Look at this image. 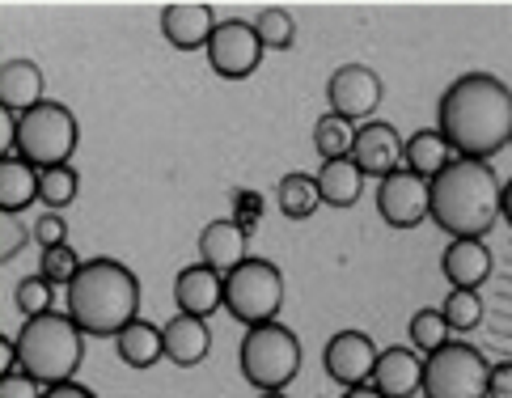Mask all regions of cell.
<instances>
[{
	"instance_id": "1",
	"label": "cell",
	"mask_w": 512,
	"mask_h": 398,
	"mask_svg": "<svg viewBox=\"0 0 512 398\" xmlns=\"http://www.w3.org/2000/svg\"><path fill=\"white\" fill-rule=\"evenodd\" d=\"M436 132L466 161H491L512 144V89L491 72L457 77L436 106Z\"/></svg>"
},
{
	"instance_id": "2",
	"label": "cell",
	"mask_w": 512,
	"mask_h": 398,
	"mask_svg": "<svg viewBox=\"0 0 512 398\" xmlns=\"http://www.w3.org/2000/svg\"><path fill=\"white\" fill-rule=\"evenodd\" d=\"M500 178L487 161L453 157L449 166L428 183L432 221L453 238H483L500 221Z\"/></svg>"
},
{
	"instance_id": "3",
	"label": "cell",
	"mask_w": 512,
	"mask_h": 398,
	"mask_svg": "<svg viewBox=\"0 0 512 398\" xmlns=\"http://www.w3.org/2000/svg\"><path fill=\"white\" fill-rule=\"evenodd\" d=\"M140 310V280L119 259H89L81 263L77 280L68 284V318L85 335H119Z\"/></svg>"
},
{
	"instance_id": "4",
	"label": "cell",
	"mask_w": 512,
	"mask_h": 398,
	"mask_svg": "<svg viewBox=\"0 0 512 398\" xmlns=\"http://www.w3.org/2000/svg\"><path fill=\"white\" fill-rule=\"evenodd\" d=\"M17 348V365L43 386H64L77 377L81 360H85V331L72 322L68 314H39L26 318V327L13 339Z\"/></svg>"
},
{
	"instance_id": "5",
	"label": "cell",
	"mask_w": 512,
	"mask_h": 398,
	"mask_svg": "<svg viewBox=\"0 0 512 398\" xmlns=\"http://www.w3.org/2000/svg\"><path fill=\"white\" fill-rule=\"evenodd\" d=\"M81 144V123L64 102H39L34 111L17 115L13 153L30 161L34 170H56L68 166Z\"/></svg>"
},
{
	"instance_id": "6",
	"label": "cell",
	"mask_w": 512,
	"mask_h": 398,
	"mask_svg": "<svg viewBox=\"0 0 512 398\" xmlns=\"http://www.w3.org/2000/svg\"><path fill=\"white\" fill-rule=\"evenodd\" d=\"M301 373V339L284 322H259L242 339V377L259 390H284Z\"/></svg>"
},
{
	"instance_id": "7",
	"label": "cell",
	"mask_w": 512,
	"mask_h": 398,
	"mask_svg": "<svg viewBox=\"0 0 512 398\" xmlns=\"http://www.w3.org/2000/svg\"><path fill=\"white\" fill-rule=\"evenodd\" d=\"M280 305H284V276L271 259H246L225 276V310L237 322H246V327L276 322Z\"/></svg>"
},
{
	"instance_id": "8",
	"label": "cell",
	"mask_w": 512,
	"mask_h": 398,
	"mask_svg": "<svg viewBox=\"0 0 512 398\" xmlns=\"http://www.w3.org/2000/svg\"><path fill=\"white\" fill-rule=\"evenodd\" d=\"M491 365L470 343H445L424 360V398H487Z\"/></svg>"
},
{
	"instance_id": "9",
	"label": "cell",
	"mask_w": 512,
	"mask_h": 398,
	"mask_svg": "<svg viewBox=\"0 0 512 398\" xmlns=\"http://www.w3.org/2000/svg\"><path fill=\"white\" fill-rule=\"evenodd\" d=\"M263 39H259V30H254V22H221L212 30V43H208V64L216 77H225V81H246L254 68H259L263 60Z\"/></svg>"
},
{
	"instance_id": "10",
	"label": "cell",
	"mask_w": 512,
	"mask_h": 398,
	"mask_svg": "<svg viewBox=\"0 0 512 398\" xmlns=\"http://www.w3.org/2000/svg\"><path fill=\"white\" fill-rule=\"evenodd\" d=\"M377 212L381 221L394 225V229H415L428 221L432 212V199H428V178H419L415 170H394L390 178H381L377 187Z\"/></svg>"
},
{
	"instance_id": "11",
	"label": "cell",
	"mask_w": 512,
	"mask_h": 398,
	"mask_svg": "<svg viewBox=\"0 0 512 398\" xmlns=\"http://www.w3.org/2000/svg\"><path fill=\"white\" fill-rule=\"evenodd\" d=\"M381 94H386V85L381 77L369 68V64H343L331 72V81H326V98H331V115L356 123V119H369L377 111Z\"/></svg>"
},
{
	"instance_id": "12",
	"label": "cell",
	"mask_w": 512,
	"mask_h": 398,
	"mask_svg": "<svg viewBox=\"0 0 512 398\" xmlns=\"http://www.w3.org/2000/svg\"><path fill=\"white\" fill-rule=\"evenodd\" d=\"M377 348H373V339L364 335V331H339L331 343H326V356H322V365L326 373L335 377L339 386H369L373 382V369H377Z\"/></svg>"
},
{
	"instance_id": "13",
	"label": "cell",
	"mask_w": 512,
	"mask_h": 398,
	"mask_svg": "<svg viewBox=\"0 0 512 398\" xmlns=\"http://www.w3.org/2000/svg\"><path fill=\"white\" fill-rule=\"evenodd\" d=\"M402 136L394 123L386 119H369L364 128H356V144H352V161L360 166V174L373 178H390L394 170H402Z\"/></svg>"
},
{
	"instance_id": "14",
	"label": "cell",
	"mask_w": 512,
	"mask_h": 398,
	"mask_svg": "<svg viewBox=\"0 0 512 398\" xmlns=\"http://www.w3.org/2000/svg\"><path fill=\"white\" fill-rule=\"evenodd\" d=\"M216 26L221 22H216L212 5H199V0H178V5L161 9V34H166V43L178 47V51L208 47Z\"/></svg>"
},
{
	"instance_id": "15",
	"label": "cell",
	"mask_w": 512,
	"mask_h": 398,
	"mask_svg": "<svg viewBox=\"0 0 512 398\" xmlns=\"http://www.w3.org/2000/svg\"><path fill=\"white\" fill-rule=\"evenodd\" d=\"M174 297H178L182 314L212 318L225 305V276H221V271H212V267H204V263L182 267L178 280H174Z\"/></svg>"
},
{
	"instance_id": "16",
	"label": "cell",
	"mask_w": 512,
	"mask_h": 398,
	"mask_svg": "<svg viewBox=\"0 0 512 398\" xmlns=\"http://www.w3.org/2000/svg\"><path fill=\"white\" fill-rule=\"evenodd\" d=\"M369 386L381 398H411L415 390H424V360H419L411 348H386L377 356Z\"/></svg>"
},
{
	"instance_id": "17",
	"label": "cell",
	"mask_w": 512,
	"mask_h": 398,
	"mask_svg": "<svg viewBox=\"0 0 512 398\" xmlns=\"http://www.w3.org/2000/svg\"><path fill=\"white\" fill-rule=\"evenodd\" d=\"M246 238L250 233L237 225V221H212L204 225V233H199V263L221 271V276H229L233 267H242L250 255H246Z\"/></svg>"
},
{
	"instance_id": "18",
	"label": "cell",
	"mask_w": 512,
	"mask_h": 398,
	"mask_svg": "<svg viewBox=\"0 0 512 398\" xmlns=\"http://www.w3.org/2000/svg\"><path fill=\"white\" fill-rule=\"evenodd\" d=\"M166 360L178 369H191L199 365L208 352H212V331H208V318H195V314H174L166 327Z\"/></svg>"
},
{
	"instance_id": "19",
	"label": "cell",
	"mask_w": 512,
	"mask_h": 398,
	"mask_svg": "<svg viewBox=\"0 0 512 398\" xmlns=\"http://www.w3.org/2000/svg\"><path fill=\"white\" fill-rule=\"evenodd\" d=\"M441 271L453 288H479L491 276V250L483 238H453L445 246Z\"/></svg>"
},
{
	"instance_id": "20",
	"label": "cell",
	"mask_w": 512,
	"mask_h": 398,
	"mask_svg": "<svg viewBox=\"0 0 512 398\" xmlns=\"http://www.w3.org/2000/svg\"><path fill=\"white\" fill-rule=\"evenodd\" d=\"M43 68L30 64V60H9L5 68H0V106H5L9 115H26L34 111L43 98Z\"/></svg>"
},
{
	"instance_id": "21",
	"label": "cell",
	"mask_w": 512,
	"mask_h": 398,
	"mask_svg": "<svg viewBox=\"0 0 512 398\" xmlns=\"http://www.w3.org/2000/svg\"><path fill=\"white\" fill-rule=\"evenodd\" d=\"M39 199V170L22 161L17 153L0 157V212H22Z\"/></svg>"
},
{
	"instance_id": "22",
	"label": "cell",
	"mask_w": 512,
	"mask_h": 398,
	"mask_svg": "<svg viewBox=\"0 0 512 398\" xmlns=\"http://www.w3.org/2000/svg\"><path fill=\"white\" fill-rule=\"evenodd\" d=\"M115 348L123 356V365L132 369H153L161 356H166V335H161V327H153V322H127V327L115 335Z\"/></svg>"
},
{
	"instance_id": "23",
	"label": "cell",
	"mask_w": 512,
	"mask_h": 398,
	"mask_svg": "<svg viewBox=\"0 0 512 398\" xmlns=\"http://www.w3.org/2000/svg\"><path fill=\"white\" fill-rule=\"evenodd\" d=\"M318 191H322V204L331 208H352L360 191H364V174L352 157H339V161H322L318 170Z\"/></svg>"
},
{
	"instance_id": "24",
	"label": "cell",
	"mask_w": 512,
	"mask_h": 398,
	"mask_svg": "<svg viewBox=\"0 0 512 398\" xmlns=\"http://www.w3.org/2000/svg\"><path fill=\"white\" fill-rule=\"evenodd\" d=\"M449 153H453L449 140L436 132V128H428V132H415V136L407 140V149H402V166L415 170L419 178H428V183H432V178L453 161Z\"/></svg>"
},
{
	"instance_id": "25",
	"label": "cell",
	"mask_w": 512,
	"mask_h": 398,
	"mask_svg": "<svg viewBox=\"0 0 512 398\" xmlns=\"http://www.w3.org/2000/svg\"><path fill=\"white\" fill-rule=\"evenodd\" d=\"M276 199H280V212L288 216V221H309V216L318 212V204H322L318 178H309V174H284Z\"/></svg>"
},
{
	"instance_id": "26",
	"label": "cell",
	"mask_w": 512,
	"mask_h": 398,
	"mask_svg": "<svg viewBox=\"0 0 512 398\" xmlns=\"http://www.w3.org/2000/svg\"><path fill=\"white\" fill-rule=\"evenodd\" d=\"M352 144H356V128L339 115H322L314 123V149L322 153V161H339V157H352Z\"/></svg>"
},
{
	"instance_id": "27",
	"label": "cell",
	"mask_w": 512,
	"mask_h": 398,
	"mask_svg": "<svg viewBox=\"0 0 512 398\" xmlns=\"http://www.w3.org/2000/svg\"><path fill=\"white\" fill-rule=\"evenodd\" d=\"M81 178L72 166H56V170H39V199L51 212H64L68 204H77Z\"/></svg>"
},
{
	"instance_id": "28",
	"label": "cell",
	"mask_w": 512,
	"mask_h": 398,
	"mask_svg": "<svg viewBox=\"0 0 512 398\" xmlns=\"http://www.w3.org/2000/svg\"><path fill=\"white\" fill-rule=\"evenodd\" d=\"M441 314L449 322V331H474L483 322V297H479V288H449Z\"/></svg>"
},
{
	"instance_id": "29",
	"label": "cell",
	"mask_w": 512,
	"mask_h": 398,
	"mask_svg": "<svg viewBox=\"0 0 512 398\" xmlns=\"http://www.w3.org/2000/svg\"><path fill=\"white\" fill-rule=\"evenodd\" d=\"M254 30H259L263 47H271V51H288L297 43V22H292V13L280 5H267L259 17H254Z\"/></svg>"
},
{
	"instance_id": "30",
	"label": "cell",
	"mask_w": 512,
	"mask_h": 398,
	"mask_svg": "<svg viewBox=\"0 0 512 398\" xmlns=\"http://www.w3.org/2000/svg\"><path fill=\"white\" fill-rule=\"evenodd\" d=\"M411 343L419 352H436V348H445L449 343V322H445V314L441 310H419L415 318H411Z\"/></svg>"
},
{
	"instance_id": "31",
	"label": "cell",
	"mask_w": 512,
	"mask_h": 398,
	"mask_svg": "<svg viewBox=\"0 0 512 398\" xmlns=\"http://www.w3.org/2000/svg\"><path fill=\"white\" fill-rule=\"evenodd\" d=\"M43 271H39V276L43 280H51V284H72V280H77V271H81V259H77V250H72L68 242L64 246H51V250H43V263H39Z\"/></svg>"
},
{
	"instance_id": "32",
	"label": "cell",
	"mask_w": 512,
	"mask_h": 398,
	"mask_svg": "<svg viewBox=\"0 0 512 398\" xmlns=\"http://www.w3.org/2000/svg\"><path fill=\"white\" fill-rule=\"evenodd\" d=\"M17 310H22L26 318L47 314V310H51V280L30 276V280L17 284Z\"/></svg>"
},
{
	"instance_id": "33",
	"label": "cell",
	"mask_w": 512,
	"mask_h": 398,
	"mask_svg": "<svg viewBox=\"0 0 512 398\" xmlns=\"http://www.w3.org/2000/svg\"><path fill=\"white\" fill-rule=\"evenodd\" d=\"M26 238H30V229L22 225V221H17V216L13 212H5V216H0V259H17V250H22L26 246Z\"/></svg>"
},
{
	"instance_id": "34",
	"label": "cell",
	"mask_w": 512,
	"mask_h": 398,
	"mask_svg": "<svg viewBox=\"0 0 512 398\" xmlns=\"http://www.w3.org/2000/svg\"><path fill=\"white\" fill-rule=\"evenodd\" d=\"M43 394H47L43 382H34V377L22 373V369H13V373L0 377V398H43Z\"/></svg>"
},
{
	"instance_id": "35",
	"label": "cell",
	"mask_w": 512,
	"mask_h": 398,
	"mask_svg": "<svg viewBox=\"0 0 512 398\" xmlns=\"http://www.w3.org/2000/svg\"><path fill=\"white\" fill-rule=\"evenodd\" d=\"M68 225H64V216L60 212H47V216H39V225H34V242H39L43 250H51V246H64L68 238Z\"/></svg>"
},
{
	"instance_id": "36",
	"label": "cell",
	"mask_w": 512,
	"mask_h": 398,
	"mask_svg": "<svg viewBox=\"0 0 512 398\" xmlns=\"http://www.w3.org/2000/svg\"><path fill=\"white\" fill-rule=\"evenodd\" d=\"M487 398H512V360H500L487 373Z\"/></svg>"
},
{
	"instance_id": "37",
	"label": "cell",
	"mask_w": 512,
	"mask_h": 398,
	"mask_svg": "<svg viewBox=\"0 0 512 398\" xmlns=\"http://www.w3.org/2000/svg\"><path fill=\"white\" fill-rule=\"evenodd\" d=\"M43 398H94V390H85L77 382H64V386H47Z\"/></svg>"
},
{
	"instance_id": "38",
	"label": "cell",
	"mask_w": 512,
	"mask_h": 398,
	"mask_svg": "<svg viewBox=\"0 0 512 398\" xmlns=\"http://www.w3.org/2000/svg\"><path fill=\"white\" fill-rule=\"evenodd\" d=\"M500 216L512 225V178H508V187H504V195H500Z\"/></svg>"
},
{
	"instance_id": "39",
	"label": "cell",
	"mask_w": 512,
	"mask_h": 398,
	"mask_svg": "<svg viewBox=\"0 0 512 398\" xmlns=\"http://www.w3.org/2000/svg\"><path fill=\"white\" fill-rule=\"evenodd\" d=\"M343 398H381V394H377L373 386H352V390H347Z\"/></svg>"
},
{
	"instance_id": "40",
	"label": "cell",
	"mask_w": 512,
	"mask_h": 398,
	"mask_svg": "<svg viewBox=\"0 0 512 398\" xmlns=\"http://www.w3.org/2000/svg\"><path fill=\"white\" fill-rule=\"evenodd\" d=\"M259 398H284V390H263Z\"/></svg>"
}]
</instances>
